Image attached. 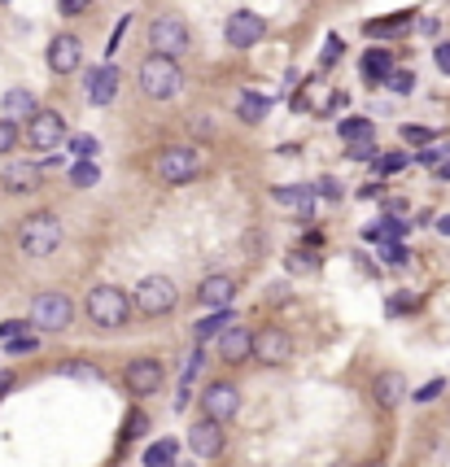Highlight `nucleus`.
I'll return each mask as SVG.
<instances>
[{
  "instance_id": "f8f14e48",
  "label": "nucleus",
  "mask_w": 450,
  "mask_h": 467,
  "mask_svg": "<svg viewBox=\"0 0 450 467\" xmlns=\"http://www.w3.org/2000/svg\"><path fill=\"white\" fill-rule=\"evenodd\" d=\"M289 354H293V341L280 333V328H263V333H254V359H258V363L280 368V363H289Z\"/></svg>"
},
{
  "instance_id": "b1692460",
  "label": "nucleus",
  "mask_w": 450,
  "mask_h": 467,
  "mask_svg": "<svg viewBox=\"0 0 450 467\" xmlns=\"http://www.w3.org/2000/svg\"><path fill=\"white\" fill-rule=\"evenodd\" d=\"M232 324H237V315L223 306V310H214V315H206V319L197 324V341H210V336H219L223 328H232Z\"/></svg>"
},
{
  "instance_id": "58836bf2",
  "label": "nucleus",
  "mask_w": 450,
  "mask_h": 467,
  "mask_svg": "<svg viewBox=\"0 0 450 467\" xmlns=\"http://www.w3.org/2000/svg\"><path fill=\"white\" fill-rule=\"evenodd\" d=\"M433 62H437V70H442V74H450V44H437Z\"/></svg>"
},
{
  "instance_id": "c9c22d12",
  "label": "nucleus",
  "mask_w": 450,
  "mask_h": 467,
  "mask_svg": "<svg viewBox=\"0 0 450 467\" xmlns=\"http://www.w3.org/2000/svg\"><path fill=\"white\" fill-rule=\"evenodd\" d=\"M88 4H92V0H57V13L74 18V13H88Z\"/></svg>"
},
{
  "instance_id": "dca6fc26",
  "label": "nucleus",
  "mask_w": 450,
  "mask_h": 467,
  "mask_svg": "<svg viewBox=\"0 0 450 467\" xmlns=\"http://www.w3.org/2000/svg\"><path fill=\"white\" fill-rule=\"evenodd\" d=\"M39 179H44V170L39 167H31V162H13V167H4V175H0V188H4V193H35Z\"/></svg>"
},
{
  "instance_id": "7c9ffc66",
  "label": "nucleus",
  "mask_w": 450,
  "mask_h": 467,
  "mask_svg": "<svg viewBox=\"0 0 450 467\" xmlns=\"http://www.w3.org/2000/svg\"><path fill=\"white\" fill-rule=\"evenodd\" d=\"M402 140H407V144H433L437 132H428V127H402Z\"/></svg>"
},
{
  "instance_id": "4c0bfd02",
  "label": "nucleus",
  "mask_w": 450,
  "mask_h": 467,
  "mask_svg": "<svg viewBox=\"0 0 450 467\" xmlns=\"http://www.w3.org/2000/svg\"><path fill=\"white\" fill-rule=\"evenodd\" d=\"M385 263L402 267V263H407V249H402V245H385Z\"/></svg>"
},
{
  "instance_id": "473e14b6",
  "label": "nucleus",
  "mask_w": 450,
  "mask_h": 467,
  "mask_svg": "<svg viewBox=\"0 0 450 467\" xmlns=\"http://www.w3.org/2000/svg\"><path fill=\"white\" fill-rule=\"evenodd\" d=\"M389 83H394V92H411V88H416V74H407V70H394V74H389Z\"/></svg>"
},
{
  "instance_id": "f257e3e1",
  "label": "nucleus",
  "mask_w": 450,
  "mask_h": 467,
  "mask_svg": "<svg viewBox=\"0 0 450 467\" xmlns=\"http://www.w3.org/2000/svg\"><path fill=\"white\" fill-rule=\"evenodd\" d=\"M179 88H184V70H179L175 57L153 53V57L140 62V92L149 100H171V97H179Z\"/></svg>"
},
{
  "instance_id": "f704fd0d",
  "label": "nucleus",
  "mask_w": 450,
  "mask_h": 467,
  "mask_svg": "<svg viewBox=\"0 0 450 467\" xmlns=\"http://www.w3.org/2000/svg\"><path fill=\"white\" fill-rule=\"evenodd\" d=\"M376 167H381V175H394V170H402V167H407V158H402V153H385V158L376 162Z\"/></svg>"
},
{
  "instance_id": "ea45409f",
  "label": "nucleus",
  "mask_w": 450,
  "mask_h": 467,
  "mask_svg": "<svg viewBox=\"0 0 450 467\" xmlns=\"http://www.w3.org/2000/svg\"><path fill=\"white\" fill-rule=\"evenodd\" d=\"M442 153H446V149H424V153H420V162H424V167H437V162H442Z\"/></svg>"
},
{
  "instance_id": "1a4fd4ad",
  "label": "nucleus",
  "mask_w": 450,
  "mask_h": 467,
  "mask_svg": "<svg viewBox=\"0 0 450 467\" xmlns=\"http://www.w3.org/2000/svg\"><path fill=\"white\" fill-rule=\"evenodd\" d=\"M162 380H167V371H162L158 359H132L127 371H123V385H127V393H136V398L158 393V389H162Z\"/></svg>"
},
{
  "instance_id": "a211bd4d",
  "label": "nucleus",
  "mask_w": 450,
  "mask_h": 467,
  "mask_svg": "<svg viewBox=\"0 0 450 467\" xmlns=\"http://www.w3.org/2000/svg\"><path fill=\"white\" fill-rule=\"evenodd\" d=\"M114 97H118V70L97 66L88 74V100H92V105H109Z\"/></svg>"
},
{
  "instance_id": "f3484780",
  "label": "nucleus",
  "mask_w": 450,
  "mask_h": 467,
  "mask_svg": "<svg viewBox=\"0 0 450 467\" xmlns=\"http://www.w3.org/2000/svg\"><path fill=\"white\" fill-rule=\"evenodd\" d=\"M197 298L206 301L210 310H223L228 301L237 298V280H232V275H210V280H202V289H197Z\"/></svg>"
},
{
  "instance_id": "c85d7f7f",
  "label": "nucleus",
  "mask_w": 450,
  "mask_h": 467,
  "mask_svg": "<svg viewBox=\"0 0 450 467\" xmlns=\"http://www.w3.org/2000/svg\"><path fill=\"white\" fill-rule=\"evenodd\" d=\"M411 18L407 13H398V18H376V22H368V35H389V31H402Z\"/></svg>"
},
{
  "instance_id": "aec40b11",
  "label": "nucleus",
  "mask_w": 450,
  "mask_h": 467,
  "mask_svg": "<svg viewBox=\"0 0 450 467\" xmlns=\"http://www.w3.org/2000/svg\"><path fill=\"white\" fill-rule=\"evenodd\" d=\"M272 197H276L280 205H289V210H298L302 219H311V210H315V188H307V184H284V188H276Z\"/></svg>"
},
{
  "instance_id": "423d86ee",
  "label": "nucleus",
  "mask_w": 450,
  "mask_h": 467,
  "mask_svg": "<svg viewBox=\"0 0 450 467\" xmlns=\"http://www.w3.org/2000/svg\"><path fill=\"white\" fill-rule=\"evenodd\" d=\"M136 310L140 315H167L175 306V280H167V275H144L136 284Z\"/></svg>"
},
{
  "instance_id": "39448f33",
  "label": "nucleus",
  "mask_w": 450,
  "mask_h": 467,
  "mask_svg": "<svg viewBox=\"0 0 450 467\" xmlns=\"http://www.w3.org/2000/svg\"><path fill=\"white\" fill-rule=\"evenodd\" d=\"M70 319H74V306L62 293H39L31 301V328H39V333H62Z\"/></svg>"
},
{
  "instance_id": "79ce46f5",
  "label": "nucleus",
  "mask_w": 450,
  "mask_h": 467,
  "mask_svg": "<svg viewBox=\"0 0 450 467\" xmlns=\"http://www.w3.org/2000/svg\"><path fill=\"white\" fill-rule=\"evenodd\" d=\"M9 389H13V376H9V371H0V398H4Z\"/></svg>"
},
{
  "instance_id": "9d476101",
  "label": "nucleus",
  "mask_w": 450,
  "mask_h": 467,
  "mask_svg": "<svg viewBox=\"0 0 450 467\" xmlns=\"http://www.w3.org/2000/svg\"><path fill=\"white\" fill-rule=\"evenodd\" d=\"M223 35H228V44H232V48H254V44L267 35V22H263L258 13H249V9H237V13L228 18Z\"/></svg>"
},
{
  "instance_id": "a18cd8bd",
  "label": "nucleus",
  "mask_w": 450,
  "mask_h": 467,
  "mask_svg": "<svg viewBox=\"0 0 450 467\" xmlns=\"http://www.w3.org/2000/svg\"><path fill=\"white\" fill-rule=\"evenodd\" d=\"M4 4H9V0H4Z\"/></svg>"
},
{
  "instance_id": "7ed1b4c3",
  "label": "nucleus",
  "mask_w": 450,
  "mask_h": 467,
  "mask_svg": "<svg viewBox=\"0 0 450 467\" xmlns=\"http://www.w3.org/2000/svg\"><path fill=\"white\" fill-rule=\"evenodd\" d=\"M127 315H132V298H127L123 289L97 284V289L88 293V319H92L97 328H123Z\"/></svg>"
},
{
  "instance_id": "f03ea898",
  "label": "nucleus",
  "mask_w": 450,
  "mask_h": 467,
  "mask_svg": "<svg viewBox=\"0 0 450 467\" xmlns=\"http://www.w3.org/2000/svg\"><path fill=\"white\" fill-rule=\"evenodd\" d=\"M57 245H62V219L57 214H31L18 228V249L27 258H48V254H57Z\"/></svg>"
},
{
  "instance_id": "a19ab883",
  "label": "nucleus",
  "mask_w": 450,
  "mask_h": 467,
  "mask_svg": "<svg viewBox=\"0 0 450 467\" xmlns=\"http://www.w3.org/2000/svg\"><path fill=\"white\" fill-rule=\"evenodd\" d=\"M140 428H144V419H140V415H127V428H123V437H136Z\"/></svg>"
},
{
  "instance_id": "a878e982",
  "label": "nucleus",
  "mask_w": 450,
  "mask_h": 467,
  "mask_svg": "<svg viewBox=\"0 0 450 467\" xmlns=\"http://www.w3.org/2000/svg\"><path fill=\"white\" fill-rule=\"evenodd\" d=\"M342 140H346V144L372 140V123H368V118H346V123H342Z\"/></svg>"
},
{
  "instance_id": "e433bc0d",
  "label": "nucleus",
  "mask_w": 450,
  "mask_h": 467,
  "mask_svg": "<svg viewBox=\"0 0 450 467\" xmlns=\"http://www.w3.org/2000/svg\"><path fill=\"white\" fill-rule=\"evenodd\" d=\"M39 341H31V336H13L9 345H4V354H27V350H35Z\"/></svg>"
},
{
  "instance_id": "5701e85b",
  "label": "nucleus",
  "mask_w": 450,
  "mask_h": 467,
  "mask_svg": "<svg viewBox=\"0 0 450 467\" xmlns=\"http://www.w3.org/2000/svg\"><path fill=\"white\" fill-rule=\"evenodd\" d=\"M175 459H179V441H153L149 450H144V467H175Z\"/></svg>"
},
{
  "instance_id": "412c9836",
  "label": "nucleus",
  "mask_w": 450,
  "mask_h": 467,
  "mask_svg": "<svg viewBox=\"0 0 450 467\" xmlns=\"http://www.w3.org/2000/svg\"><path fill=\"white\" fill-rule=\"evenodd\" d=\"M363 74H368V83H385V79L394 74V57H389L385 48H372V53H363Z\"/></svg>"
},
{
  "instance_id": "37998d69",
  "label": "nucleus",
  "mask_w": 450,
  "mask_h": 467,
  "mask_svg": "<svg viewBox=\"0 0 450 467\" xmlns=\"http://www.w3.org/2000/svg\"><path fill=\"white\" fill-rule=\"evenodd\" d=\"M437 175H442V179H450V162H442V167H437Z\"/></svg>"
},
{
  "instance_id": "2f4dec72",
  "label": "nucleus",
  "mask_w": 450,
  "mask_h": 467,
  "mask_svg": "<svg viewBox=\"0 0 450 467\" xmlns=\"http://www.w3.org/2000/svg\"><path fill=\"white\" fill-rule=\"evenodd\" d=\"M442 393H446V380H428V385H424L420 393H411V398H416V402H433V398H442Z\"/></svg>"
},
{
  "instance_id": "393cba45",
  "label": "nucleus",
  "mask_w": 450,
  "mask_h": 467,
  "mask_svg": "<svg viewBox=\"0 0 450 467\" xmlns=\"http://www.w3.org/2000/svg\"><path fill=\"white\" fill-rule=\"evenodd\" d=\"M237 114H241V123H263V114H267V100L258 97V92H245L237 100Z\"/></svg>"
},
{
  "instance_id": "6ab92c4d",
  "label": "nucleus",
  "mask_w": 450,
  "mask_h": 467,
  "mask_svg": "<svg viewBox=\"0 0 450 467\" xmlns=\"http://www.w3.org/2000/svg\"><path fill=\"white\" fill-rule=\"evenodd\" d=\"M372 398L381 402L385 411H394L398 402L407 398V380H402V371H381L376 385H372Z\"/></svg>"
},
{
  "instance_id": "bb28decb",
  "label": "nucleus",
  "mask_w": 450,
  "mask_h": 467,
  "mask_svg": "<svg viewBox=\"0 0 450 467\" xmlns=\"http://www.w3.org/2000/svg\"><path fill=\"white\" fill-rule=\"evenodd\" d=\"M97 179H101V170L92 167V162H74V167H70V184H74V188H92Z\"/></svg>"
},
{
  "instance_id": "c756f323",
  "label": "nucleus",
  "mask_w": 450,
  "mask_h": 467,
  "mask_svg": "<svg viewBox=\"0 0 450 467\" xmlns=\"http://www.w3.org/2000/svg\"><path fill=\"white\" fill-rule=\"evenodd\" d=\"M13 144H18V123H13V118H0V158H4Z\"/></svg>"
},
{
  "instance_id": "4be33fe9",
  "label": "nucleus",
  "mask_w": 450,
  "mask_h": 467,
  "mask_svg": "<svg viewBox=\"0 0 450 467\" xmlns=\"http://www.w3.org/2000/svg\"><path fill=\"white\" fill-rule=\"evenodd\" d=\"M35 109H39V105H35V97L27 88H9V92H4V118H31Z\"/></svg>"
},
{
  "instance_id": "c03bdc74",
  "label": "nucleus",
  "mask_w": 450,
  "mask_h": 467,
  "mask_svg": "<svg viewBox=\"0 0 450 467\" xmlns=\"http://www.w3.org/2000/svg\"><path fill=\"white\" fill-rule=\"evenodd\" d=\"M363 467H385V463H381V459H368V463H363Z\"/></svg>"
},
{
  "instance_id": "20e7f679",
  "label": "nucleus",
  "mask_w": 450,
  "mask_h": 467,
  "mask_svg": "<svg viewBox=\"0 0 450 467\" xmlns=\"http://www.w3.org/2000/svg\"><path fill=\"white\" fill-rule=\"evenodd\" d=\"M153 170H158V179L162 184H188L197 170H202V158H197V149H188V144H167L162 153H158V162H153Z\"/></svg>"
},
{
  "instance_id": "6e6552de",
  "label": "nucleus",
  "mask_w": 450,
  "mask_h": 467,
  "mask_svg": "<svg viewBox=\"0 0 450 467\" xmlns=\"http://www.w3.org/2000/svg\"><path fill=\"white\" fill-rule=\"evenodd\" d=\"M62 140H66V123L57 109H35L27 118V144L31 149H57Z\"/></svg>"
},
{
  "instance_id": "ddd939ff",
  "label": "nucleus",
  "mask_w": 450,
  "mask_h": 467,
  "mask_svg": "<svg viewBox=\"0 0 450 467\" xmlns=\"http://www.w3.org/2000/svg\"><path fill=\"white\" fill-rule=\"evenodd\" d=\"M249 354H254V333H249V328L232 324V328L219 333V359H223V363H245Z\"/></svg>"
},
{
  "instance_id": "4468645a",
  "label": "nucleus",
  "mask_w": 450,
  "mask_h": 467,
  "mask_svg": "<svg viewBox=\"0 0 450 467\" xmlns=\"http://www.w3.org/2000/svg\"><path fill=\"white\" fill-rule=\"evenodd\" d=\"M188 445H193V454H202V459H214L219 450H223V428H219V419H197L193 428H188Z\"/></svg>"
},
{
  "instance_id": "cd10ccee",
  "label": "nucleus",
  "mask_w": 450,
  "mask_h": 467,
  "mask_svg": "<svg viewBox=\"0 0 450 467\" xmlns=\"http://www.w3.org/2000/svg\"><path fill=\"white\" fill-rule=\"evenodd\" d=\"M70 153H74V162H92L97 158V140L92 135H74L70 140Z\"/></svg>"
},
{
  "instance_id": "9b49d317",
  "label": "nucleus",
  "mask_w": 450,
  "mask_h": 467,
  "mask_svg": "<svg viewBox=\"0 0 450 467\" xmlns=\"http://www.w3.org/2000/svg\"><path fill=\"white\" fill-rule=\"evenodd\" d=\"M202 406H206L210 419H219V424H228L237 411H241V393H237V385H228V380H219V385H210L206 393H202Z\"/></svg>"
},
{
  "instance_id": "0eeeda50",
  "label": "nucleus",
  "mask_w": 450,
  "mask_h": 467,
  "mask_svg": "<svg viewBox=\"0 0 450 467\" xmlns=\"http://www.w3.org/2000/svg\"><path fill=\"white\" fill-rule=\"evenodd\" d=\"M149 44H153V53H162V57H184L188 53V27L179 22V18H158L153 27H149Z\"/></svg>"
},
{
  "instance_id": "72a5a7b5",
  "label": "nucleus",
  "mask_w": 450,
  "mask_h": 467,
  "mask_svg": "<svg viewBox=\"0 0 450 467\" xmlns=\"http://www.w3.org/2000/svg\"><path fill=\"white\" fill-rule=\"evenodd\" d=\"M22 328H31V319H9V324H0V341H13V336H22Z\"/></svg>"
},
{
  "instance_id": "2eb2a0df",
  "label": "nucleus",
  "mask_w": 450,
  "mask_h": 467,
  "mask_svg": "<svg viewBox=\"0 0 450 467\" xmlns=\"http://www.w3.org/2000/svg\"><path fill=\"white\" fill-rule=\"evenodd\" d=\"M83 62V44L74 39V35H57L53 44H48V66L57 70V74H74Z\"/></svg>"
}]
</instances>
